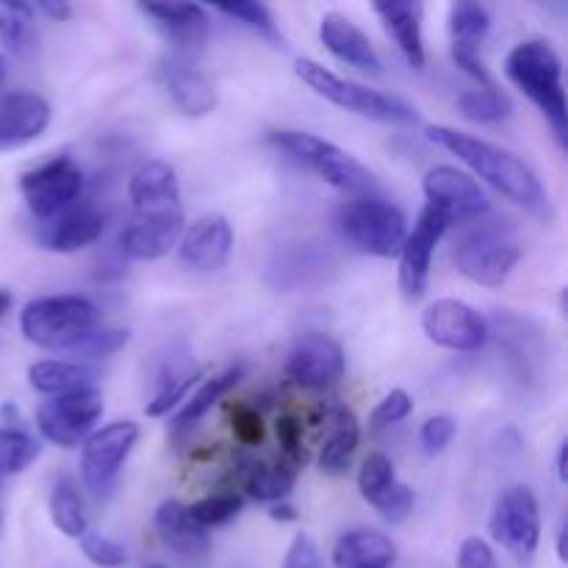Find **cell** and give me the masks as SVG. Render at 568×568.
<instances>
[{
  "instance_id": "c3c4849f",
  "label": "cell",
  "mask_w": 568,
  "mask_h": 568,
  "mask_svg": "<svg viewBox=\"0 0 568 568\" xmlns=\"http://www.w3.org/2000/svg\"><path fill=\"white\" fill-rule=\"evenodd\" d=\"M283 568H325L314 538L305 536V532L294 536L292 547H288L286 552V560H283Z\"/></svg>"
},
{
  "instance_id": "83f0119b",
  "label": "cell",
  "mask_w": 568,
  "mask_h": 568,
  "mask_svg": "<svg viewBox=\"0 0 568 568\" xmlns=\"http://www.w3.org/2000/svg\"><path fill=\"white\" fill-rule=\"evenodd\" d=\"M394 560L397 547L377 530H349L333 547L336 568H392Z\"/></svg>"
},
{
  "instance_id": "8fae6325",
  "label": "cell",
  "mask_w": 568,
  "mask_h": 568,
  "mask_svg": "<svg viewBox=\"0 0 568 568\" xmlns=\"http://www.w3.org/2000/svg\"><path fill=\"white\" fill-rule=\"evenodd\" d=\"M491 538L519 560H530L541 544V510L530 488L514 486L497 499L488 521Z\"/></svg>"
},
{
  "instance_id": "3957f363",
  "label": "cell",
  "mask_w": 568,
  "mask_h": 568,
  "mask_svg": "<svg viewBox=\"0 0 568 568\" xmlns=\"http://www.w3.org/2000/svg\"><path fill=\"white\" fill-rule=\"evenodd\" d=\"M266 142L281 150V153H286L288 159L297 161V164L314 170L322 181L331 183L342 194H349L353 200L381 197V183H377L375 172L361 164L347 150L316 136V133L281 128V131L266 133Z\"/></svg>"
},
{
  "instance_id": "603a6c76",
  "label": "cell",
  "mask_w": 568,
  "mask_h": 568,
  "mask_svg": "<svg viewBox=\"0 0 568 568\" xmlns=\"http://www.w3.org/2000/svg\"><path fill=\"white\" fill-rule=\"evenodd\" d=\"M155 530H159L161 541L183 560H205L211 552V536L209 530L197 527L189 516L186 505L178 499H166L155 510Z\"/></svg>"
},
{
  "instance_id": "8992f818",
  "label": "cell",
  "mask_w": 568,
  "mask_h": 568,
  "mask_svg": "<svg viewBox=\"0 0 568 568\" xmlns=\"http://www.w3.org/2000/svg\"><path fill=\"white\" fill-rule=\"evenodd\" d=\"M336 227L344 242L372 258H397L408 236L405 214L383 197L347 200L336 209Z\"/></svg>"
},
{
  "instance_id": "484cf974",
  "label": "cell",
  "mask_w": 568,
  "mask_h": 568,
  "mask_svg": "<svg viewBox=\"0 0 568 568\" xmlns=\"http://www.w3.org/2000/svg\"><path fill=\"white\" fill-rule=\"evenodd\" d=\"M327 266H331V258H327L325 250L311 242H297L286 250H277L266 277H270L272 286L292 292V288L311 286V283L322 281Z\"/></svg>"
},
{
  "instance_id": "d4e9b609",
  "label": "cell",
  "mask_w": 568,
  "mask_h": 568,
  "mask_svg": "<svg viewBox=\"0 0 568 568\" xmlns=\"http://www.w3.org/2000/svg\"><path fill=\"white\" fill-rule=\"evenodd\" d=\"M381 17L383 28L394 39L399 53L405 55L414 70H425V37H422V22H425V6L422 3H375L372 6Z\"/></svg>"
},
{
  "instance_id": "e0dca14e",
  "label": "cell",
  "mask_w": 568,
  "mask_h": 568,
  "mask_svg": "<svg viewBox=\"0 0 568 568\" xmlns=\"http://www.w3.org/2000/svg\"><path fill=\"white\" fill-rule=\"evenodd\" d=\"M159 78L172 103L186 116H205L216 105V87L194 61L183 53L164 55L159 64Z\"/></svg>"
},
{
  "instance_id": "6da1fadb",
  "label": "cell",
  "mask_w": 568,
  "mask_h": 568,
  "mask_svg": "<svg viewBox=\"0 0 568 568\" xmlns=\"http://www.w3.org/2000/svg\"><path fill=\"white\" fill-rule=\"evenodd\" d=\"M425 136L433 144L447 150V153H453L460 164L469 166L475 172L471 175L475 181L480 178L494 192H499L505 200L530 211V214L549 216L547 189L541 186V181H538V175L525 159L486 142V139H477L471 133H464L449 125H427Z\"/></svg>"
},
{
  "instance_id": "7c38bea8",
  "label": "cell",
  "mask_w": 568,
  "mask_h": 568,
  "mask_svg": "<svg viewBox=\"0 0 568 568\" xmlns=\"http://www.w3.org/2000/svg\"><path fill=\"white\" fill-rule=\"evenodd\" d=\"M422 331L436 347L453 353H480L488 342V322L480 311L455 297H442L422 311Z\"/></svg>"
},
{
  "instance_id": "f546056e",
  "label": "cell",
  "mask_w": 568,
  "mask_h": 568,
  "mask_svg": "<svg viewBox=\"0 0 568 568\" xmlns=\"http://www.w3.org/2000/svg\"><path fill=\"white\" fill-rule=\"evenodd\" d=\"M449 37H453V55H480L483 42L491 31V14L480 3H453L449 6Z\"/></svg>"
},
{
  "instance_id": "d6a6232c",
  "label": "cell",
  "mask_w": 568,
  "mask_h": 568,
  "mask_svg": "<svg viewBox=\"0 0 568 568\" xmlns=\"http://www.w3.org/2000/svg\"><path fill=\"white\" fill-rule=\"evenodd\" d=\"M294 483H297V469L288 466L286 460L250 464V469L244 471V488H247V497H253L255 503H283L294 491Z\"/></svg>"
},
{
  "instance_id": "2e32d148",
  "label": "cell",
  "mask_w": 568,
  "mask_h": 568,
  "mask_svg": "<svg viewBox=\"0 0 568 568\" xmlns=\"http://www.w3.org/2000/svg\"><path fill=\"white\" fill-rule=\"evenodd\" d=\"M233 253V227L222 214H205L178 242L181 264L194 272H216Z\"/></svg>"
},
{
  "instance_id": "6f0895ef",
  "label": "cell",
  "mask_w": 568,
  "mask_h": 568,
  "mask_svg": "<svg viewBox=\"0 0 568 568\" xmlns=\"http://www.w3.org/2000/svg\"><path fill=\"white\" fill-rule=\"evenodd\" d=\"M6 75H9V64H6V59L0 55V83L6 81Z\"/></svg>"
},
{
  "instance_id": "60d3db41",
  "label": "cell",
  "mask_w": 568,
  "mask_h": 568,
  "mask_svg": "<svg viewBox=\"0 0 568 568\" xmlns=\"http://www.w3.org/2000/svg\"><path fill=\"white\" fill-rule=\"evenodd\" d=\"M216 11L231 17L233 22H242L244 28L261 33V37L272 39V42H283L281 28H277L275 17H272V11L264 3H250V0H244V3H220Z\"/></svg>"
},
{
  "instance_id": "44dd1931",
  "label": "cell",
  "mask_w": 568,
  "mask_h": 568,
  "mask_svg": "<svg viewBox=\"0 0 568 568\" xmlns=\"http://www.w3.org/2000/svg\"><path fill=\"white\" fill-rule=\"evenodd\" d=\"M50 125V103L37 92H11L0 103V150H14L42 136Z\"/></svg>"
},
{
  "instance_id": "f907efd6",
  "label": "cell",
  "mask_w": 568,
  "mask_h": 568,
  "mask_svg": "<svg viewBox=\"0 0 568 568\" xmlns=\"http://www.w3.org/2000/svg\"><path fill=\"white\" fill-rule=\"evenodd\" d=\"M33 11H42V14L53 17V20H70V17H72V6L70 3H50V0H44V3H37V6H33Z\"/></svg>"
},
{
  "instance_id": "4dcf8cb0",
  "label": "cell",
  "mask_w": 568,
  "mask_h": 568,
  "mask_svg": "<svg viewBox=\"0 0 568 568\" xmlns=\"http://www.w3.org/2000/svg\"><path fill=\"white\" fill-rule=\"evenodd\" d=\"M242 377H244V366H227V369L220 372V375L209 377V381H205L192 397H186V405H183L181 414H178L175 422H172L175 430L178 433L192 430L203 416H209V410L214 408L227 392H233V388L242 383Z\"/></svg>"
},
{
  "instance_id": "ab89813d",
  "label": "cell",
  "mask_w": 568,
  "mask_h": 568,
  "mask_svg": "<svg viewBox=\"0 0 568 568\" xmlns=\"http://www.w3.org/2000/svg\"><path fill=\"white\" fill-rule=\"evenodd\" d=\"M394 483H397V471H394L392 458L383 453H372L358 471L361 497H364L369 505H375L377 499L394 486Z\"/></svg>"
},
{
  "instance_id": "1f68e13d",
  "label": "cell",
  "mask_w": 568,
  "mask_h": 568,
  "mask_svg": "<svg viewBox=\"0 0 568 568\" xmlns=\"http://www.w3.org/2000/svg\"><path fill=\"white\" fill-rule=\"evenodd\" d=\"M48 508H50V521H53V527L61 532V536L81 541V538L89 532V519H87V508H83L81 491H78V486L70 480V477L55 480L53 491H50Z\"/></svg>"
},
{
  "instance_id": "680465c9",
  "label": "cell",
  "mask_w": 568,
  "mask_h": 568,
  "mask_svg": "<svg viewBox=\"0 0 568 568\" xmlns=\"http://www.w3.org/2000/svg\"><path fill=\"white\" fill-rule=\"evenodd\" d=\"M150 568H166V566H150Z\"/></svg>"
},
{
  "instance_id": "f35d334b",
  "label": "cell",
  "mask_w": 568,
  "mask_h": 568,
  "mask_svg": "<svg viewBox=\"0 0 568 568\" xmlns=\"http://www.w3.org/2000/svg\"><path fill=\"white\" fill-rule=\"evenodd\" d=\"M128 342H131V331L125 327H94L70 353L78 355V361H100L120 353L122 347H128Z\"/></svg>"
},
{
  "instance_id": "bcb514c9",
  "label": "cell",
  "mask_w": 568,
  "mask_h": 568,
  "mask_svg": "<svg viewBox=\"0 0 568 568\" xmlns=\"http://www.w3.org/2000/svg\"><path fill=\"white\" fill-rule=\"evenodd\" d=\"M416 494L414 488L403 486V483H394L386 494L375 503V510L388 521V525H399V521L408 519L414 514Z\"/></svg>"
},
{
  "instance_id": "74e56055",
  "label": "cell",
  "mask_w": 568,
  "mask_h": 568,
  "mask_svg": "<svg viewBox=\"0 0 568 568\" xmlns=\"http://www.w3.org/2000/svg\"><path fill=\"white\" fill-rule=\"evenodd\" d=\"M242 508H244V499L239 497L236 491L211 494V497L200 499V503L186 505L192 521L197 527H203V530L227 525V521H233L239 514H242Z\"/></svg>"
},
{
  "instance_id": "ee69618b",
  "label": "cell",
  "mask_w": 568,
  "mask_h": 568,
  "mask_svg": "<svg viewBox=\"0 0 568 568\" xmlns=\"http://www.w3.org/2000/svg\"><path fill=\"white\" fill-rule=\"evenodd\" d=\"M231 430L236 442L244 444V447H261L266 438L264 416H261L258 408L247 403L231 405Z\"/></svg>"
},
{
  "instance_id": "b9f144b4",
  "label": "cell",
  "mask_w": 568,
  "mask_h": 568,
  "mask_svg": "<svg viewBox=\"0 0 568 568\" xmlns=\"http://www.w3.org/2000/svg\"><path fill=\"white\" fill-rule=\"evenodd\" d=\"M78 544H81V552L87 555L89 564L98 568H122L128 564V549L103 532L89 530Z\"/></svg>"
},
{
  "instance_id": "9f6ffc18",
  "label": "cell",
  "mask_w": 568,
  "mask_h": 568,
  "mask_svg": "<svg viewBox=\"0 0 568 568\" xmlns=\"http://www.w3.org/2000/svg\"><path fill=\"white\" fill-rule=\"evenodd\" d=\"M558 558H560V564H566V560H568V552H566V527L558 532Z\"/></svg>"
},
{
  "instance_id": "5bb4252c",
  "label": "cell",
  "mask_w": 568,
  "mask_h": 568,
  "mask_svg": "<svg viewBox=\"0 0 568 568\" xmlns=\"http://www.w3.org/2000/svg\"><path fill=\"white\" fill-rule=\"evenodd\" d=\"M288 381L305 392H325L344 377V349L333 336L320 331L303 333L288 349Z\"/></svg>"
},
{
  "instance_id": "7bdbcfd3",
  "label": "cell",
  "mask_w": 568,
  "mask_h": 568,
  "mask_svg": "<svg viewBox=\"0 0 568 568\" xmlns=\"http://www.w3.org/2000/svg\"><path fill=\"white\" fill-rule=\"evenodd\" d=\"M410 414H414V399H410V394L405 392V388H392V392L381 399V405L372 410V419H369L372 433L388 430V427L408 419Z\"/></svg>"
},
{
  "instance_id": "7402d4cb",
  "label": "cell",
  "mask_w": 568,
  "mask_h": 568,
  "mask_svg": "<svg viewBox=\"0 0 568 568\" xmlns=\"http://www.w3.org/2000/svg\"><path fill=\"white\" fill-rule=\"evenodd\" d=\"M183 236V214L136 216L120 233V253L131 261L164 258Z\"/></svg>"
},
{
  "instance_id": "4316f807",
  "label": "cell",
  "mask_w": 568,
  "mask_h": 568,
  "mask_svg": "<svg viewBox=\"0 0 568 568\" xmlns=\"http://www.w3.org/2000/svg\"><path fill=\"white\" fill-rule=\"evenodd\" d=\"M331 433L325 438V447L320 453V469L327 477H344L353 466L355 453L361 444V425L347 405H336L331 410Z\"/></svg>"
},
{
  "instance_id": "4fadbf2b",
  "label": "cell",
  "mask_w": 568,
  "mask_h": 568,
  "mask_svg": "<svg viewBox=\"0 0 568 568\" xmlns=\"http://www.w3.org/2000/svg\"><path fill=\"white\" fill-rule=\"evenodd\" d=\"M422 189H425L427 205L438 211L449 225L453 222L480 220L488 211V197L480 183L469 172L458 170V166L438 164L427 170Z\"/></svg>"
},
{
  "instance_id": "ba28073f",
  "label": "cell",
  "mask_w": 568,
  "mask_h": 568,
  "mask_svg": "<svg viewBox=\"0 0 568 568\" xmlns=\"http://www.w3.org/2000/svg\"><path fill=\"white\" fill-rule=\"evenodd\" d=\"M139 436H142V430H139L136 422L122 419L100 427V430H94L92 436L83 442L81 477L83 486H87L94 497L105 499L114 491L116 477H120L128 455L136 447Z\"/></svg>"
},
{
  "instance_id": "30bf717a",
  "label": "cell",
  "mask_w": 568,
  "mask_h": 568,
  "mask_svg": "<svg viewBox=\"0 0 568 568\" xmlns=\"http://www.w3.org/2000/svg\"><path fill=\"white\" fill-rule=\"evenodd\" d=\"M20 192L39 222L55 220L81 200L83 172L70 155H55L20 178Z\"/></svg>"
},
{
  "instance_id": "277c9868",
  "label": "cell",
  "mask_w": 568,
  "mask_h": 568,
  "mask_svg": "<svg viewBox=\"0 0 568 568\" xmlns=\"http://www.w3.org/2000/svg\"><path fill=\"white\" fill-rule=\"evenodd\" d=\"M100 322V311L81 294H50L37 297L22 308L20 331L33 347L70 353Z\"/></svg>"
},
{
  "instance_id": "11a10c76",
  "label": "cell",
  "mask_w": 568,
  "mask_h": 568,
  "mask_svg": "<svg viewBox=\"0 0 568 568\" xmlns=\"http://www.w3.org/2000/svg\"><path fill=\"white\" fill-rule=\"evenodd\" d=\"M14 305V297H11V292H6V288H0V316L6 314V311Z\"/></svg>"
},
{
  "instance_id": "52a82bcc",
  "label": "cell",
  "mask_w": 568,
  "mask_h": 568,
  "mask_svg": "<svg viewBox=\"0 0 568 568\" xmlns=\"http://www.w3.org/2000/svg\"><path fill=\"white\" fill-rule=\"evenodd\" d=\"M521 261V247L497 222H477L455 247V266L466 281L486 288H503Z\"/></svg>"
},
{
  "instance_id": "836d02e7",
  "label": "cell",
  "mask_w": 568,
  "mask_h": 568,
  "mask_svg": "<svg viewBox=\"0 0 568 568\" xmlns=\"http://www.w3.org/2000/svg\"><path fill=\"white\" fill-rule=\"evenodd\" d=\"M31 3H0V42L20 59H31L39 48Z\"/></svg>"
},
{
  "instance_id": "816d5d0a",
  "label": "cell",
  "mask_w": 568,
  "mask_h": 568,
  "mask_svg": "<svg viewBox=\"0 0 568 568\" xmlns=\"http://www.w3.org/2000/svg\"><path fill=\"white\" fill-rule=\"evenodd\" d=\"M270 516H272V519H275V521H283V525H286V521H297V510H294L292 505H286V503L272 505Z\"/></svg>"
},
{
  "instance_id": "ac0fdd59",
  "label": "cell",
  "mask_w": 568,
  "mask_h": 568,
  "mask_svg": "<svg viewBox=\"0 0 568 568\" xmlns=\"http://www.w3.org/2000/svg\"><path fill=\"white\" fill-rule=\"evenodd\" d=\"M128 197L136 216L183 214L181 183L166 161H144L128 181Z\"/></svg>"
},
{
  "instance_id": "9a60e30c",
  "label": "cell",
  "mask_w": 568,
  "mask_h": 568,
  "mask_svg": "<svg viewBox=\"0 0 568 568\" xmlns=\"http://www.w3.org/2000/svg\"><path fill=\"white\" fill-rule=\"evenodd\" d=\"M447 231L449 222L430 205H425L414 231L405 236L403 250H399V288L408 300H419L427 292L433 255H436V247Z\"/></svg>"
},
{
  "instance_id": "f1b7e54d",
  "label": "cell",
  "mask_w": 568,
  "mask_h": 568,
  "mask_svg": "<svg viewBox=\"0 0 568 568\" xmlns=\"http://www.w3.org/2000/svg\"><path fill=\"white\" fill-rule=\"evenodd\" d=\"M98 372L78 361H37L28 366V383L33 392L44 397H61V394L92 388Z\"/></svg>"
},
{
  "instance_id": "681fc988",
  "label": "cell",
  "mask_w": 568,
  "mask_h": 568,
  "mask_svg": "<svg viewBox=\"0 0 568 568\" xmlns=\"http://www.w3.org/2000/svg\"><path fill=\"white\" fill-rule=\"evenodd\" d=\"M458 568H499L497 555L483 538L471 536L460 544L458 549Z\"/></svg>"
},
{
  "instance_id": "5b68a950",
  "label": "cell",
  "mask_w": 568,
  "mask_h": 568,
  "mask_svg": "<svg viewBox=\"0 0 568 568\" xmlns=\"http://www.w3.org/2000/svg\"><path fill=\"white\" fill-rule=\"evenodd\" d=\"M294 72H297L305 87L314 89L320 98H325L327 103L338 105L344 111H353V114L369 116V120L377 122H394V125H416L419 122V114L410 103L394 98V94L364 87V83L347 81V78L336 75V72H331L314 59H297L294 61Z\"/></svg>"
},
{
  "instance_id": "f6af8a7d",
  "label": "cell",
  "mask_w": 568,
  "mask_h": 568,
  "mask_svg": "<svg viewBox=\"0 0 568 568\" xmlns=\"http://www.w3.org/2000/svg\"><path fill=\"white\" fill-rule=\"evenodd\" d=\"M277 444H281V460H286L294 469H303L305 464V449H303V422L297 416H281L275 422Z\"/></svg>"
},
{
  "instance_id": "9c48e42d",
  "label": "cell",
  "mask_w": 568,
  "mask_h": 568,
  "mask_svg": "<svg viewBox=\"0 0 568 568\" xmlns=\"http://www.w3.org/2000/svg\"><path fill=\"white\" fill-rule=\"evenodd\" d=\"M103 394L98 388L50 397L39 405L37 427L42 438L61 449H75L94 433V425L103 416Z\"/></svg>"
},
{
  "instance_id": "7a4b0ae2",
  "label": "cell",
  "mask_w": 568,
  "mask_h": 568,
  "mask_svg": "<svg viewBox=\"0 0 568 568\" xmlns=\"http://www.w3.org/2000/svg\"><path fill=\"white\" fill-rule=\"evenodd\" d=\"M505 75L538 105L566 148L568 100L564 89V59L547 39H525L505 55Z\"/></svg>"
},
{
  "instance_id": "db71d44e",
  "label": "cell",
  "mask_w": 568,
  "mask_h": 568,
  "mask_svg": "<svg viewBox=\"0 0 568 568\" xmlns=\"http://www.w3.org/2000/svg\"><path fill=\"white\" fill-rule=\"evenodd\" d=\"M566 449H568V444L564 442V444H560V449H558V477H560V483H566Z\"/></svg>"
},
{
  "instance_id": "d6986e66",
  "label": "cell",
  "mask_w": 568,
  "mask_h": 568,
  "mask_svg": "<svg viewBox=\"0 0 568 568\" xmlns=\"http://www.w3.org/2000/svg\"><path fill=\"white\" fill-rule=\"evenodd\" d=\"M105 231V216L92 205H72L70 211L59 214L39 225L37 244L48 253H78L98 242Z\"/></svg>"
},
{
  "instance_id": "d590c367",
  "label": "cell",
  "mask_w": 568,
  "mask_h": 568,
  "mask_svg": "<svg viewBox=\"0 0 568 568\" xmlns=\"http://www.w3.org/2000/svg\"><path fill=\"white\" fill-rule=\"evenodd\" d=\"M200 377H203V369H200V366L189 369V366L172 364L170 377H164V381H161L159 394H155V397L144 405V414L153 416V419L166 416L178 403H183V399L189 397V392H192V386H197Z\"/></svg>"
},
{
  "instance_id": "7dc6e473",
  "label": "cell",
  "mask_w": 568,
  "mask_h": 568,
  "mask_svg": "<svg viewBox=\"0 0 568 568\" xmlns=\"http://www.w3.org/2000/svg\"><path fill=\"white\" fill-rule=\"evenodd\" d=\"M455 436H458V422L453 416H433L422 425L419 442L427 455H438L453 444Z\"/></svg>"
},
{
  "instance_id": "e575fe53",
  "label": "cell",
  "mask_w": 568,
  "mask_h": 568,
  "mask_svg": "<svg viewBox=\"0 0 568 568\" xmlns=\"http://www.w3.org/2000/svg\"><path fill=\"white\" fill-rule=\"evenodd\" d=\"M458 114L466 116L469 122H480V125H494L514 114V103L505 92L497 87L491 89H469L458 98Z\"/></svg>"
},
{
  "instance_id": "ffe728a7",
  "label": "cell",
  "mask_w": 568,
  "mask_h": 568,
  "mask_svg": "<svg viewBox=\"0 0 568 568\" xmlns=\"http://www.w3.org/2000/svg\"><path fill=\"white\" fill-rule=\"evenodd\" d=\"M320 39L347 67H355V70L366 72V75H381L383 72L381 53L375 50L372 39L349 17L338 14V11H327L320 20Z\"/></svg>"
},
{
  "instance_id": "cb8c5ba5",
  "label": "cell",
  "mask_w": 568,
  "mask_h": 568,
  "mask_svg": "<svg viewBox=\"0 0 568 568\" xmlns=\"http://www.w3.org/2000/svg\"><path fill=\"white\" fill-rule=\"evenodd\" d=\"M142 14H148L181 50H200L209 42L211 20L203 6L194 3H142Z\"/></svg>"
},
{
  "instance_id": "8d00e7d4",
  "label": "cell",
  "mask_w": 568,
  "mask_h": 568,
  "mask_svg": "<svg viewBox=\"0 0 568 568\" xmlns=\"http://www.w3.org/2000/svg\"><path fill=\"white\" fill-rule=\"evenodd\" d=\"M42 453V444L20 427H0V475L11 477L26 471Z\"/></svg>"
},
{
  "instance_id": "f5cc1de1",
  "label": "cell",
  "mask_w": 568,
  "mask_h": 568,
  "mask_svg": "<svg viewBox=\"0 0 568 568\" xmlns=\"http://www.w3.org/2000/svg\"><path fill=\"white\" fill-rule=\"evenodd\" d=\"M0 414H3V419L9 422V425H14V422L20 419V410H17L14 403H3V408H0Z\"/></svg>"
}]
</instances>
